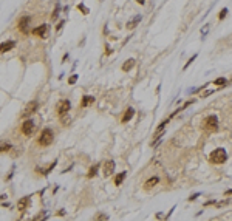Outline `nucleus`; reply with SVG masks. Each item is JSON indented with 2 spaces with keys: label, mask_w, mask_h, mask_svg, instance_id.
Here are the masks:
<instances>
[{
  "label": "nucleus",
  "mask_w": 232,
  "mask_h": 221,
  "mask_svg": "<svg viewBox=\"0 0 232 221\" xmlns=\"http://www.w3.org/2000/svg\"><path fill=\"white\" fill-rule=\"evenodd\" d=\"M226 159H228V153L224 149H217L209 155V161L212 164H223L226 163Z\"/></svg>",
  "instance_id": "obj_1"
},
{
  "label": "nucleus",
  "mask_w": 232,
  "mask_h": 221,
  "mask_svg": "<svg viewBox=\"0 0 232 221\" xmlns=\"http://www.w3.org/2000/svg\"><path fill=\"white\" fill-rule=\"evenodd\" d=\"M203 128H204V130H207V132L217 130V128H218V118L214 116V115L207 116L206 119L203 121Z\"/></svg>",
  "instance_id": "obj_2"
},
{
  "label": "nucleus",
  "mask_w": 232,
  "mask_h": 221,
  "mask_svg": "<svg viewBox=\"0 0 232 221\" xmlns=\"http://www.w3.org/2000/svg\"><path fill=\"white\" fill-rule=\"evenodd\" d=\"M53 139H54V133H53V130L45 128V130L40 133V136H39V144L44 145V147H47V145H50L53 142Z\"/></svg>",
  "instance_id": "obj_3"
},
{
  "label": "nucleus",
  "mask_w": 232,
  "mask_h": 221,
  "mask_svg": "<svg viewBox=\"0 0 232 221\" xmlns=\"http://www.w3.org/2000/svg\"><path fill=\"white\" fill-rule=\"evenodd\" d=\"M70 108H71V104H70V101H61L57 104V115L61 116V118H63L67 115V113L70 111Z\"/></svg>",
  "instance_id": "obj_4"
},
{
  "label": "nucleus",
  "mask_w": 232,
  "mask_h": 221,
  "mask_svg": "<svg viewBox=\"0 0 232 221\" xmlns=\"http://www.w3.org/2000/svg\"><path fill=\"white\" fill-rule=\"evenodd\" d=\"M34 132H36V125H34L33 121H25V122L22 124V133H23V134H26V136H31Z\"/></svg>",
  "instance_id": "obj_5"
},
{
  "label": "nucleus",
  "mask_w": 232,
  "mask_h": 221,
  "mask_svg": "<svg viewBox=\"0 0 232 221\" xmlns=\"http://www.w3.org/2000/svg\"><path fill=\"white\" fill-rule=\"evenodd\" d=\"M113 172H115V161L107 159L102 165V173H104V176H110Z\"/></svg>",
  "instance_id": "obj_6"
},
{
  "label": "nucleus",
  "mask_w": 232,
  "mask_h": 221,
  "mask_svg": "<svg viewBox=\"0 0 232 221\" xmlns=\"http://www.w3.org/2000/svg\"><path fill=\"white\" fill-rule=\"evenodd\" d=\"M28 25H30V17L28 15H25V17H22L19 20V30L22 31V33H28Z\"/></svg>",
  "instance_id": "obj_7"
},
{
  "label": "nucleus",
  "mask_w": 232,
  "mask_h": 221,
  "mask_svg": "<svg viewBox=\"0 0 232 221\" xmlns=\"http://www.w3.org/2000/svg\"><path fill=\"white\" fill-rule=\"evenodd\" d=\"M47 31H48V25H40V26H37V28H34L31 33H33V36H37V37H44L45 34H47Z\"/></svg>",
  "instance_id": "obj_8"
},
{
  "label": "nucleus",
  "mask_w": 232,
  "mask_h": 221,
  "mask_svg": "<svg viewBox=\"0 0 232 221\" xmlns=\"http://www.w3.org/2000/svg\"><path fill=\"white\" fill-rule=\"evenodd\" d=\"M14 46H16V42H13V40L3 42L2 46H0V51H2V53H6V51H9V50H13Z\"/></svg>",
  "instance_id": "obj_9"
},
{
  "label": "nucleus",
  "mask_w": 232,
  "mask_h": 221,
  "mask_svg": "<svg viewBox=\"0 0 232 221\" xmlns=\"http://www.w3.org/2000/svg\"><path fill=\"white\" fill-rule=\"evenodd\" d=\"M158 182H159L158 178H156V176H152V178H149V179L144 182V187H145V189H152L153 186L158 184Z\"/></svg>",
  "instance_id": "obj_10"
},
{
  "label": "nucleus",
  "mask_w": 232,
  "mask_h": 221,
  "mask_svg": "<svg viewBox=\"0 0 232 221\" xmlns=\"http://www.w3.org/2000/svg\"><path fill=\"white\" fill-rule=\"evenodd\" d=\"M133 115H135V110L132 108V107H130V108H127L126 113H124V116H122V122H128L133 118Z\"/></svg>",
  "instance_id": "obj_11"
},
{
  "label": "nucleus",
  "mask_w": 232,
  "mask_h": 221,
  "mask_svg": "<svg viewBox=\"0 0 232 221\" xmlns=\"http://www.w3.org/2000/svg\"><path fill=\"white\" fill-rule=\"evenodd\" d=\"M28 203H30V198H28V196H23V198L19 201L17 209H19V210H25V209H26V206H28Z\"/></svg>",
  "instance_id": "obj_12"
},
{
  "label": "nucleus",
  "mask_w": 232,
  "mask_h": 221,
  "mask_svg": "<svg viewBox=\"0 0 232 221\" xmlns=\"http://www.w3.org/2000/svg\"><path fill=\"white\" fill-rule=\"evenodd\" d=\"M133 67H135V61L133 59H127V61L124 62V65H122V70L124 71H130Z\"/></svg>",
  "instance_id": "obj_13"
},
{
  "label": "nucleus",
  "mask_w": 232,
  "mask_h": 221,
  "mask_svg": "<svg viewBox=\"0 0 232 221\" xmlns=\"http://www.w3.org/2000/svg\"><path fill=\"white\" fill-rule=\"evenodd\" d=\"M94 102V98L93 96H84L82 98V102H80V107H88L90 104Z\"/></svg>",
  "instance_id": "obj_14"
},
{
  "label": "nucleus",
  "mask_w": 232,
  "mask_h": 221,
  "mask_svg": "<svg viewBox=\"0 0 232 221\" xmlns=\"http://www.w3.org/2000/svg\"><path fill=\"white\" fill-rule=\"evenodd\" d=\"M36 110H37V102H31V104L26 107V110H25L23 115H33Z\"/></svg>",
  "instance_id": "obj_15"
},
{
  "label": "nucleus",
  "mask_w": 232,
  "mask_h": 221,
  "mask_svg": "<svg viewBox=\"0 0 232 221\" xmlns=\"http://www.w3.org/2000/svg\"><path fill=\"white\" fill-rule=\"evenodd\" d=\"M126 173H127V172H121V173L115 178V184H116V186H119L121 182L124 181V178H126Z\"/></svg>",
  "instance_id": "obj_16"
},
{
  "label": "nucleus",
  "mask_w": 232,
  "mask_h": 221,
  "mask_svg": "<svg viewBox=\"0 0 232 221\" xmlns=\"http://www.w3.org/2000/svg\"><path fill=\"white\" fill-rule=\"evenodd\" d=\"M139 19H141V17H139V15H138V17H135V20H133V22H128V23H127V28H128V30L135 28V26H136V23L139 22Z\"/></svg>",
  "instance_id": "obj_17"
},
{
  "label": "nucleus",
  "mask_w": 232,
  "mask_h": 221,
  "mask_svg": "<svg viewBox=\"0 0 232 221\" xmlns=\"http://www.w3.org/2000/svg\"><path fill=\"white\" fill-rule=\"evenodd\" d=\"M96 172H98V165H93V167H91V169L88 170L87 176H88V178H93V176L96 175Z\"/></svg>",
  "instance_id": "obj_18"
},
{
  "label": "nucleus",
  "mask_w": 232,
  "mask_h": 221,
  "mask_svg": "<svg viewBox=\"0 0 232 221\" xmlns=\"http://www.w3.org/2000/svg\"><path fill=\"white\" fill-rule=\"evenodd\" d=\"M215 85H226L228 84V79H224V77H218V79H215V82H214Z\"/></svg>",
  "instance_id": "obj_19"
},
{
  "label": "nucleus",
  "mask_w": 232,
  "mask_h": 221,
  "mask_svg": "<svg viewBox=\"0 0 232 221\" xmlns=\"http://www.w3.org/2000/svg\"><path fill=\"white\" fill-rule=\"evenodd\" d=\"M228 13H229V11H228V8H223V9H221V11H220V15H218L220 20H223V19L226 17V15H228Z\"/></svg>",
  "instance_id": "obj_20"
},
{
  "label": "nucleus",
  "mask_w": 232,
  "mask_h": 221,
  "mask_svg": "<svg viewBox=\"0 0 232 221\" xmlns=\"http://www.w3.org/2000/svg\"><path fill=\"white\" fill-rule=\"evenodd\" d=\"M78 9H79V11H82V14H88V13H90V11H88V8H85L82 3H79V5H78Z\"/></svg>",
  "instance_id": "obj_21"
},
{
  "label": "nucleus",
  "mask_w": 232,
  "mask_h": 221,
  "mask_svg": "<svg viewBox=\"0 0 232 221\" xmlns=\"http://www.w3.org/2000/svg\"><path fill=\"white\" fill-rule=\"evenodd\" d=\"M76 80H78V74H73V76L68 79V84H74Z\"/></svg>",
  "instance_id": "obj_22"
},
{
  "label": "nucleus",
  "mask_w": 232,
  "mask_h": 221,
  "mask_svg": "<svg viewBox=\"0 0 232 221\" xmlns=\"http://www.w3.org/2000/svg\"><path fill=\"white\" fill-rule=\"evenodd\" d=\"M195 59H197V54H193V56H192L190 59H189V62H187V63H186V65H184V68H187V67H189V65H190V63H192L193 61H195Z\"/></svg>",
  "instance_id": "obj_23"
},
{
  "label": "nucleus",
  "mask_w": 232,
  "mask_h": 221,
  "mask_svg": "<svg viewBox=\"0 0 232 221\" xmlns=\"http://www.w3.org/2000/svg\"><path fill=\"white\" fill-rule=\"evenodd\" d=\"M102 220H107V215H98L96 217V221H102Z\"/></svg>",
  "instance_id": "obj_24"
},
{
  "label": "nucleus",
  "mask_w": 232,
  "mask_h": 221,
  "mask_svg": "<svg viewBox=\"0 0 232 221\" xmlns=\"http://www.w3.org/2000/svg\"><path fill=\"white\" fill-rule=\"evenodd\" d=\"M63 25H65V22H63V20H62V22H59V25H57V28H56V30L59 31V30H61V28H62Z\"/></svg>",
  "instance_id": "obj_25"
},
{
  "label": "nucleus",
  "mask_w": 232,
  "mask_h": 221,
  "mask_svg": "<svg viewBox=\"0 0 232 221\" xmlns=\"http://www.w3.org/2000/svg\"><path fill=\"white\" fill-rule=\"evenodd\" d=\"M57 14H59V6L56 8V11L53 13V19H56V17H57Z\"/></svg>",
  "instance_id": "obj_26"
},
{
  "label": "nucleus",
  "mask_w": 232,
  "mask_h": 221,
  "mask_svg": "<svg viewBox=\"0 0 232 221\" xmlns=\"http://www.w3.org/2000/svg\"><path fill=\"white\" fill-rule=\"evenodd\" d=\"M200 195V193H195V195H192L190 198H189V201H193V199H197V196Z\"/></svg>",
  "instance_id": "obj_27"
},
{
  "label": "nucleus",
  "mask_w": 232,
  "mask_h": 221,
  "mask_svg": "<svg viewBox=\"0 0 232 221\" xmlns=\"http://www.w3.org/2000/svg\"><path fill=\"white\" fill-rule=\"evenodd\" d=\"M8 149H9V144H6V145L3 144V145H2V152H5V150H8Z\"/></svg>",
  "instance_id": "obj_28"
},
{
  "label": "nucleus",
  "mask_w": 232,
  "mask_h": 221,
  "mask_svg": "<svg viewBox=\"0 0 232 221\" xmlns=\"http://www.w3.org/2000/svg\"><path fill=\"white\" fill-rule=\"evenodd\" d=\"M210 93H212V91H204V93H201V96H203V98H204V96H209Z\"/></svg>",
  "instance_id": "obj_29"
},
{
  "label": "nucleus",
  "mask_w": 232,
  "mask_h": 221,
  "mask_svg": "<svg viewBox=\"0 0 232 221\" xmlns=\"http://www.w3.org/2000/svg\"><path fill=\"white\" fill-rule=\"evenodd\" d=\"M224 193H226V195H232V190H226Z\"/></svg>",
  "instance_id": "obj_30"
},
{
  "label": "nucleus",
  "mask_w": 232,
  "mask_h": 221,
  "mask_svg": "<svg viewBox=\"0 0 232 221\" xmlns=\"http://www.w3.org/2000/svg\"><path fill=\"white\" fill-rule=\"evenodd\" d=\"M136 2H138V3H139V5H142V3H144V2H145V0H136Z\"/></svg>",
  "instance_id": "obj_31"
}]
</instances>
